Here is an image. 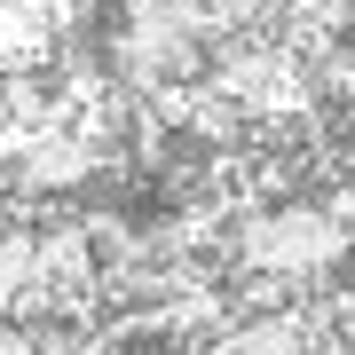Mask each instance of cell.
<instances>
[{
  "label": "cell",
  "mask_w": 355,
  "mask_h": 355,
  "mask_svg": "<svg viewBox=\"0 0 355 355\" xmlns=\"http://www.w3.org/2000/svg\"><path fill=\"white\" fill-rule=\"evenodd\" d=\"M331 340L355 355V300H340V308H331Z\"/></svg>",
  "instance_id": "3"
},
{
  "label": "cell",
  "mask_w": 355,
  "mask_h": 355,
  "mask_svg": "<svg viewBox=\"0 0 355 355\" xmlns=\"http://www.w3.org/2000/svg\"><path fill=\"white\" fill-rule=\"evenodd\" d=\"M347 253H355V229L340 205H268L229 229V261L253 268L261 284H316Z\"/></svg>",
  "instance_id": "1"
},
{
  "label": "cell",
  "mask_w": 355,
  "mask_h": 355,
  "mask_svg": "<svg viewBox=\"0 0 355 355\" xmlns=\"http://www.w3.org/2000/svg\"><path fill=\"white\" fill-rule=\"evenodd\" d=\"M331 340V308H277V316H229L198 355H316Z\"/></svg>",
  "instance_id": "2"
}]
</instances>
